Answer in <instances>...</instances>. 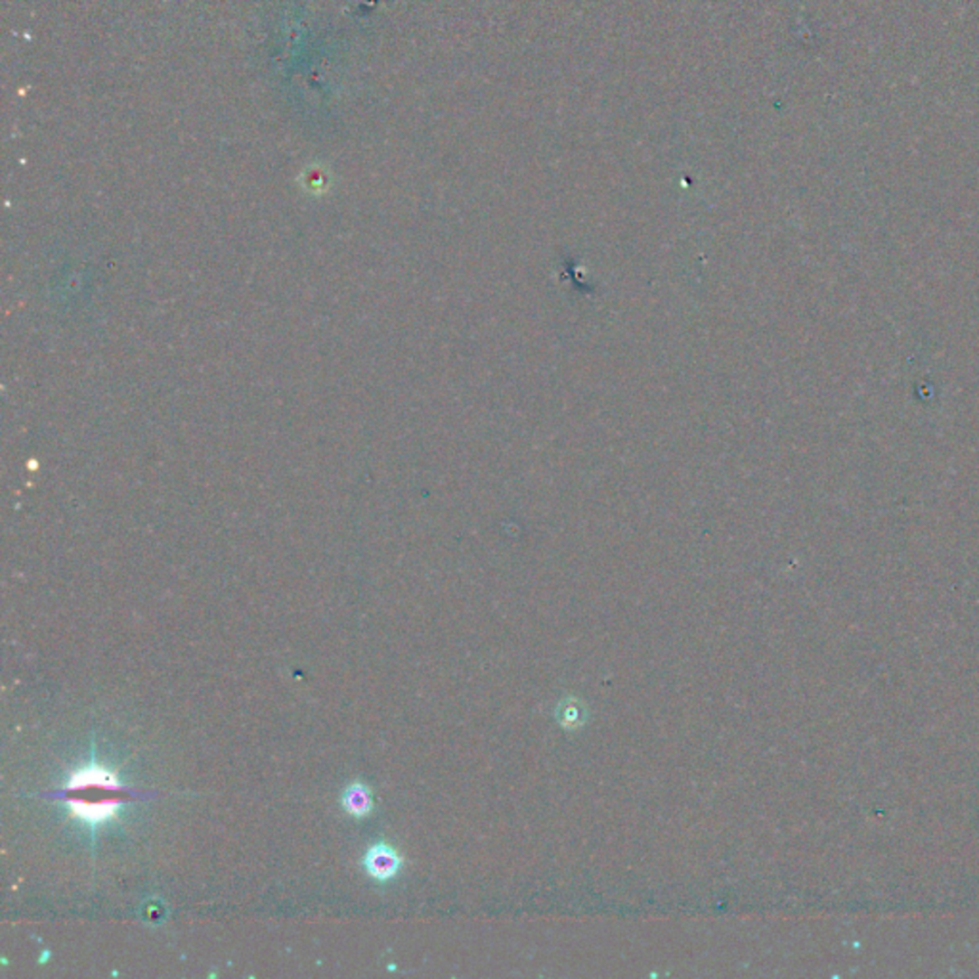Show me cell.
I'll list each match as a JSON object with an SVG mask.
<instances>
[{"instance_id":"6da1fadb","label":"cell","mask_w":979,"mask_h":979,"mask_svg":"<svg viewBox=\"0 0 979 979\" xmlns=\"http://www.w3.org/2000/svg\"><path fill=\"white\" fill-rule=\"evenodd\" d=\"M48 798L65 805V813L90 840L106 826L119 823L125 809L142 794L121 781L119 773L94 756L73 767L60 790Z\"/></svg>"},{"instance_id":"7a4b0ae2","label":"cell","mask_w":979,"mask_h":979,"mask_svg":"<svg viewBox=\"0 0 979 979\" xmlns=\"http://www.w3.org/2000/svg\"><path fill=\"white\" fill-rule=\"evenodd\" d=\"M362 867L375 882L385 884V882L394 880V878L400 874L404 867V859L392 848V845L385 842H377L366 852V855H363Z\"/></svg>"},{"instance_id":"3957f363","label":"cell","mask_w":979,"mask_h":979,"mask_svg":"<svg viewBox=\"0 0 979 979\" xmlns=\"http://www.w3.org/2000/svg\"><path fill=\"white\" fill-rule=\"evenodd\" d=\"M341 804H343V807H344V811L348 813V815H353L354 819L368 817L370 813L373 811L372 790L366 785H362V783L348 785L346 790L341 795Z\"/></svg>"},{"instance_id":"277c9868","label":"cell","mask_w":979,"mask_h":979,"mask_svg":"<svg viewBox=\"0 0 979 979\" xmlns=\"http://www.w3.org/2000/svg\"><path fill=\"white\" fill-rule=\"evenodd\" d=\"M557 721L562 729H567V731H578V729L588 721L586 704L578 699L562 701L557 708Z\"/></svg>"}]
</instances>
